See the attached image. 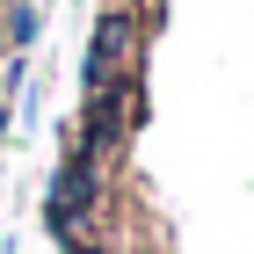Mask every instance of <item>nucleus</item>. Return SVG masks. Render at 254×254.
I'll return each mask as SVG.
<instances>
[{
	"instance_id": "obj_1",
	"label": "nucleus",
	"mask_w": 254,
	"mask_h": 254,
	"mask_svg": "<svg viewBox=\"0 0 254 254\" xmlns=\"http://www.w3.org/2000/svg\"><path fill=\"white\" fill-rule=\"evenodd\" d=\"M131 51H138V22L131 15H109L102 22V44H95V80H117L124 65H131Z\"/></svg>"
}]
</instances>
